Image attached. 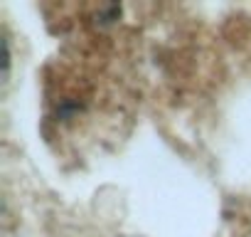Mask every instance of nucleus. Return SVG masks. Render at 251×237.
Segmentation results:
<instances>
[]
</instances>
